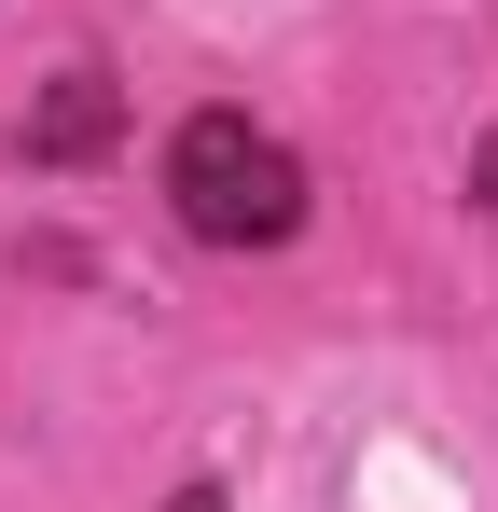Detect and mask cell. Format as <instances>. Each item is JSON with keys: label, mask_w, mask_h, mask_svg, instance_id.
Here are the masks:
<instances>
[{"label": "cell", "mask_w": 498, "mask_h": 512, "mask_svg": "<svg viewBox=\"0 0 498 512\" xmlns=\"http://www.w3.org/2000/svg\"><path fill=\"white\" fill-rule=\"evenodd\" d=\"M166 208L208 236V250H291L305 236V167L291 139H263L249 111H194L166 139Z\"/></svg>", "instance_id": "cell-1"}, {"label": "cell", "mask_w": 498, "mask_h": 512, "mask_svg": "<svg viewBox=\"0 0 498 512\" xmlns=\"http://www.w3.org/2000/svg\"><path fill=\"white\" fill-rule=\"evenodd\" d=\"M471 194H485V208H498V139H485V153H471Z\"/></svg>", "instance_id": "cell-3"}, {"label": "cell", "mask_w": 498, "mask_h": 512, "mask_svg": "<svg viewBox=\"0 0 498 512\" xmlns=\"http://www.w3.org/2000/svg\"><path fill=\"white\" fill-rule=\"evenodd\" d=\"M166 512H222V499H208V485H194V499H166Z\"/></svg>", "instance_id": "cell-4"}, {"label": "cell", "mask_w": 498, "mask_h": 512, "mask_svg": "<svg viewBox=\"0 0 498 512\" xmlns=\"http://www.w3.org/2000/svg\"><path fill=\"white\" fill-rule=\"evenodd\" d=\"M111 125H125L111 70H56V97L28 111V167H83V153H111Z\"/></svg>", "instance_id": "cell-2"}]
</instances>
